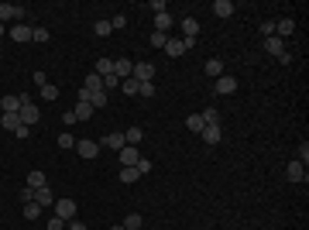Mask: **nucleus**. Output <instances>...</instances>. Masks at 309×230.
<instances>
[{
  "instance_id": "1",
  "label": "nucleus",
  "mask_w": 309,
  "mask_h": 230,
  "mask_svg": "<svg viewBox=\"0 0 309 230\" xmlns=\"http://www.w3.org/2000/svg\"><path fill=\"white\" fill-rule=\"evenodd\" d=\"M17 121H21V124H28V127L42 121V110H38V103H34V100H28V93L21 96V110H17Z\"/></svg>"
},
{
  "instance_id": "2",
  "label": "nucleus",
  "mask_w": 309,
  "mask_h": 230,
  "mask_svg": "<svg viewBox=\"0 0 309 230\" xmlns=\"http://www.w3.org/2000/svg\"><path fill=\"white\" fill-rule=\"evenodd\" d=\"M28 17V11L24 7H17V4H0V24H4V21H24Z\"/></svg>"
},
{
  "instance_id": "3",
  "label": "nucleus",
  "mask_w": 309,
  "mask_h": 230,
  "mask_svg": "<svg viewBox=\"0 0 309 230\" xmlns=\"http://www.w3.org/2000/svg\"><path fill=\"white\" fill-rule=\"evenodd\" d=\"M138 158H141V151H138L134 144H124V148H121V169H134Z\"/></svg>"
},
{
  "instance_id": "4",
  "label": "nucleus",
  "mask_w": 309,
  "mask_h": 230,
  "mask_svg": "<svg viewBox=\"0 0 309 230\" xmlns=\"http://www.w3.org/2000/svg\"><path fill=\"white\" fill-rule=\"evenodd\" d=\"M55 216L65 220V223L76 220V203H72V199H59V203H55Z\"/></svg>"
},
{
  "instance_id": "5",
  "label": "nucleus",
  "mask_w": 309,
  "mask_h": 230,
  "mask_svg": "<svg viewBox=\"0 0 309 230\" xmlns=\"http://www.w3.org/2000/svg\"><path fill=\"white\" fill-rule=\"evenodd\" d=\"M131 76H134L138 83H151V79H154V65H151V62H138Z\"/></svg>"
},
{
  "instance_id": "6",
  "label": "nucleus",
  "mask_w": 309,
  "mask_h": 230,
  "mask_svg": "<svg viewBox=\"0 0 309 230\" xmlns=\"http://www.w3.org/2000/svg\"><path fill=\"white\" fill-rule=\"evenodd\" d=\"M234 90H237V79H234V76H220L216 86H213V93H220V96H230Z\"/></svg>"
},
{
  "instance_id": "7",
  "label": "nucleus",
  "mask_w": 309,
  "mask_h": 230,
  "mask_svg": "<svg viewBox=\"0 0 309 230\" xmlns=\"http://www.w3.org/2000/svg\"><path fill=\"white\" fill-rule=\"evenodd\" d=\"M76 151H79L83 158H96L100 155V141H86L83 138V141H76Z\"/></svg>"
},
{
  "instance_id": "8",
  "label": "nucleus",
  "mask_w": 309,
  "mask_h": 230,
  "mask_svg": "<svg viewBox=\"0 0 309 230\" xmlns=\"http://www.w3.org/2000/svg\"><path fill=\"white\" fill-rule=\"evenodd\" d=\"M31 34H34V28H31L28 21H21V24L11 28V38H14V42H31Z\"/></svg>"
},
{
  "instance_id": "9",
  "label": "nucleus",
  "mask_w": 309,
  "mask_h": 230,
  "mask_svg": "<svg viewBox=\"0 0 309 230\" xmlns=\"http://www.w3.org/2000/svg\"><path fill=\"white\" fill-rule=\"evenodd\" d=\"M165 55H169V59L185 55V42H182V38H169V42H165Z\"/></svg>"
},
{
  "instance_id": "10",
  "label": "nucleus",
  "mask_w": 309,
  "mask_h": 230,
  "mask_svg": "<svg viewBox=\"0 0 309 230\" xmlns=\"http://www.w3.org/2000/svg\"><path fill=\"white\" fill-rule=\"evenodd\" d=\"M131 72H134V62L131 59H117V62H113V76H117V79H127Z\"/></svg>"
},
{
  "instance_id": "11",
  "label": "nucleus",
  "mask_w": 309,
  "mask_h": 230,
  "mask_svg": "<svg viewBox=\"0 0 309 230\" xmlns=\"http://www.w3.org/2000/svg\"><path fill=\"white\" fill-rule=\"evenodd\" d=\"M285 175H289L292 182H306V179H309V175H306V165H302V162H289Z\"/></svg>"
},
{
  "instance_id": "12",
  "label": "nucleus",
  "mask_w": 309,
  "mask_h": 230,
  "mask_svg": "<svg viewBox=\"0 0 309 230\" xmlns=\"http://www.w3.org/2000/svg\"><path fill=\"white\" fill-rule=\"evenodd\" d=\"M34 203H38V206H55V196H52V189H48V185L34 189Z\"/></svg>"
},
{
  "instance_id": "13",
  "label": "nucleus",
  "mask_w": 309,
  "mask_h": 230,
  "mask_svg": "<svg viewBox=\"0 0 309 230\" xmlns=\"http://www.w3.org/2000/svg\"><path fill=\"white\" fill-rule=\"evenodd\" d=\"M124 144H127V141H124V134H121V131H113V134H107V138L100 141V148H117V151H121Z\"/></svg>"
},
{
  "instance_id": "14",
  "label": "nucleus",
  "mask_w": 309,
  "mask_h": 230,
  "mask_svg": "<svg viewBox=\"0 0 309 230\" xmlns=\"http://www.w3.org/2000/svg\"><path fill=\"white\" fill-rule=\"evenodd\" d=\"M182 31H185V42H196V34H200V21H196V17H185V21H182Z\"/></svg>"
},
{
  "instance_id": "15",
  "label": "nucleus",
  "mask_w": 309,
  "mask_h": 230,
  "mask_svg": "<svg viewBox=\"0 0 309 230\" xmlns=\"http://www.w3.org/2000/svg\"><path fill=\"white\" fill-rule=\"evenodd\" d=\"M72 113H76V121H90V117H93V103H90V100H79Z\"/></svg>"
},
{
  "instance_id": "16",
  "label": "nucleus",
  "mask_w": 309,
  "mask_h": 230,
  "mask_svg": "<svg viewBox=\"0 0 309 230\" xmlns=\"http://www.w3.org/2000/svg\"><path fill=\"white\" fill-rule=\"evenodd\" d=\"M234 11H237L234 0H216V4H213V14H216V17H230Z\"/></svg>"
},
{
  "instance_id": "17",
  "label": "nucleus",
  "mask_w": 309,
  "mask_h": 230,
  "mask_svg": "<svg viewBox=\"0 0 309 230\" xmlns=\"http://www.w3.org/2000/svg\"><path fill=\"white\" fill-rule=\"evenodd\" d=\"M200 134H203V141H206V144H220V124H206Z\"/></svg>"
},
{
  "instance_id": "18",
  "label": "nucleus",
  "mask_w": 309,
  "mask_h": 230,
  "mask_svg": "<svg viewBox=\"0 0 309 230\" xmlns=\"http://www.w3.org/2000/svg\"><path fill=\"white\" fill-rule=\"evenodd\" d=\"M264 52H268V55H275V59H278V55H282V52H285V45H282V38H264Z\"/></svg>"
},
{
  "instance_id": "19",
  "label": "nucleus",
  "mask_w": 309,
  "mask_h": 230,
  "mask_svg": "<svg viewBox=\"0 0 309 230\" xmlns=\"http://www.w3.org/2000/svg\"><path fill=\"white\" fill-rule=\"evenodd\" d=\"M203 72L210 76V79H220V76H223V62H220V59H210V62L203 65Z\"/></svg>"
},
{
  "instance_id": "20",
  "label": "nucleus",
  "mask_w": 309,
  "mask_h": 230,
  "mask_svg": "<svg viewBox=\"0 0 309 230\" xmlns=\"http://www.w3.org/2000/svg\"><path fill=\"white\" fill-rule=\"evenodd\" d=\"M124 141H127V144H134V148H138V144H141V141H144V131H141V127H127V131H124Z\"/></svg>"
},
{
  "instance_id": "21",
  "label": "nucleus",
  "mask_w": 309,
  "mask_h": 230,
  "mask_svg": "<svg viewBox=\"0 0 309 230\" xmlns=\"http://www.w3.org/2000/svg\"><path fill=\"white\" fill-rule=\"evenodd\" d=\"M169 28H172V14H154V31L169 34Z\"/></svg>"
},
{
  "instance_id": "22",
  "label": "nucleus",
  "mask_w": 309,
  "mask_h": 230,
  "mask_svg": "<svg viewBox=\"0 0 309 230\" xmlns=\"http://www.w3.org/2000/svg\"><path fill=\"white\" fill-rule=\"evenodd\" d=\"M185 127H189L192 134H200L206 124H203V117H200V113H189V117H185Z\"/></svg>"
},
{
  "instance_id": "23",
  "label": "nucleus",
  "mask_w": 309,
  "mask_h": 230,
  "mask_svg": "<svg viewBox=\"0 0 309 230\" xmlns=\"http://www.w3.org/2000/svg\"><path fill=\"white\" fill-rule=\"evenodd\" d=\"M275 31H278V34H282V38H289V34H292V31H295V21H292V17H282V21H278V24H275Z\"/></svg>"
},
{
  "instance_id": "24",
  "label": "nucleus",
  "mask_w": 309,
  "mask_h": 230,
  "mask_svg": "<svg viewBox=\"0 0 309 230\" xmlns=\"http://www.w3.org/2000/svg\"><path fill=\"white\" fill-rule=\"evenodd\" d=\"M0 107H4V113H17V110H21V96H4V103H0Z\"/></svg>"
},
{
  "instance_id": "25",
  "label": "nucleus",
  "mask_w": 309,
  "mask_h": 230,
  "mask_svg": "<svg viewBox=\"0 0 309 230\" xmlns=\"http://www.w3.org/2000/svg\"><path fill=\"white\" fill-rule=\"evenodd\" d=\"M121 227H124V230H141V213H127Z\"/></svg>"
},
{
  "instance_id": "26",
  "label": "nucleus",
  "mask_w": 309,
  "mask_h": 230,
  "mask_svg": "<svg viewBox=\"0 0 309 230\" xmlns=\"http://www.w3.org/2000/svg\"><path fill=\"white\" fill-rule=\"evenodd\" d=\"M165 42H169V34H162V31H151V38H148L151 48H165Z\"/></svg>"
},
{
  "instance_id": "27",
  "label": "nucleus",
  "mask_w": 309,
  "mask_h": 230,
  "mask_svg": "<svg viewBox=\"0 0 309 230\" xmlns=\"http://www.w3.org/2000/svg\"><path fill=\"white\" fill-rule=\"evenodd\" d=\"M93 72H96V76H100V79H103V76H110V72H113V62H110V59H100Z\"/></svg>"
},
{
  "instance_id": "28",
  "label": "nucleus",
  "mask_w": 309,
  "mask_h": 230,
  "mask_svg": "<svg viewBox=\"0 0 309 230\" xmlns=\"http://www.w3.org/2000/svg\"><path fill=\"white\" fill-rule=\"evenodd\" d=\"M200 117H203V124H220V113H216V107H206V110L200 113Z\"/></svg>"
},
{
  "instance_id": "29",
  "label": "nucleus",
  "mask_w": 309,
  "mask_h": 230,
  "mask_svg": "<svg viewBox=\"0 0 309 230\" xmlns=\"http://www.w3.org/2000/svg\"><path fill=\"white\" fill-rule=\"evenodd\" d=\"M0 124H4L7 131H17V127H21V121H17V113H4V117H0Z\"/></svg>"
},
{
  "instance_id": "30",
  "label": "nucleus",
  "mask_w": 309,
  "mask_h": 230,
  "mask_svg": "<svg viewBox=\"0 0 309 230\" xmlns=\"http://www.w3.org/2000/svg\"><path fill=\"white\" fill-rule=\"evenodd\" d=\"M45 185V172H31L28 175V189H42Z\"/></svg>"
},
{
  "instance_id": "31",
  "label": "nucleus",
  "mask_w": 309,
  "mask_h": 230,
  "mask_svg": "<svg viewBox=\"0 0 309 230\" xmlns=\"http://www.w3.org/2000/svg\"><path fill=\"white\" fill-rule=\"evenodd\" d=\"M121 90H124V93H131V96H138V79H134V76L121 79Z\"/></svg>"
},
{
  "instance_id": "32",
  "label": "nucleus",
  "mask_w": 309,
  "mask_h": 230,
  "mask_svg": "<svg viewBox=\"0 0 309 230\" xmlns=\"http://www.w3.org/2000/svg\"><path fill=\"white\" fill-rule=\"evenodd\" d=\"M110 31H113V28H110V21H96V24H93V34H96V38H107Z\"/></svg>"
},
{
  "instance_id": "33",
  "label": "nucleus",
  "mask_w": 309,
  "mask_h": 230,
  "mask_svg": "<svg viewBox=\"0 0 309 230\" xmlns=\"http://www.w3.org/2000/svg\"><path fill=\"white\" fill-rule=\"evenodd\" d=\"M90 103H93V110H100V107H107V90H100V93H93V96H90Z\"/></svg>"
},
{
  "instance_id": "34",
  "label": "nucleus",
  "mask_w": 309,
  "mask_h": 230,
  "mask_svg": "<svg viewBox=\"0 0 309 230\" xmlns=\"http://www.w3.org/2000/svg\"><path fill=\"white\" fill-rule=\"evenodd\" d=\"M38 213H42V206H38V203H24V216H28V220H38Z\"/></svg>"
},
{
  "instance_id": "35",
  "label": "nucleus",
  "mask_w": 309,
  "mask_h": 230,
  "mask_svg": "<svg viewBox=\"0 0 309 230\" xmlns=\"http://www.w3.org/2000/svg\"><path fill=\"white\" fill-rule=\"evenodd\" d=\"M55 96H59V86L45 83V86H42V100H55Z\"/></svg>"
},
{
  "instance_id": "36",
  "label": "nucleus",
  "mask_w": 309,
  "mask_h": 230,
  "mask_svg": "<svg viewBox=\"0 0 309 230\" xmlns=\"http://www.w3.org/2000/svg\"><path fill=\"white\" fill-rule=\"evenodd\" d=\"M134 169H138V175H148V172H151V158H144V155H141Z\"/></svg>"
},
{
  "instance_id": "37",
  "label": "nucleus",
  "mask_w": 309,
  "mask_h": 230,
  "mask_svg": "<svg viewBox=\"0 0 309 230\" xmlns=\"http://www.w3.org/2000/svg\"><path fill=\"white\" fill-rule=\"evenodd\" d=\"M121 182H138V169H121Z\"/></svg>"
},
{
  "instance_id": "38",
  "label": "nucleus",
  "mask_w": 309,
  "mask_h": 230,
  "mask_svg": "<svg viewBox=\"0 0 309 230\" xmlns=\"http://www.w3.org/2000/svg\"><path fill=\"white\" fill-rule=\"evenodd\" d=\"M117 86H121V79H117L113 72H110V76H103V90H117Z\"/></svg>"
},
{
  "instance_id": "39",
  "label": "nucleus",
  "mask_w": 309,
  "mask_h": 230,
  "mask_svg": "<svg viewBox=\"0 0 309 230\" xmlns=\"http://www.w3.org/2000/svg\"><path fill=\"white\" fill-rule=\"evenodd\" d=\"M138 96H154V83H138Z\"/></svg>"
},
{
  "instance_id": "40",
  "label": "nucleus",
  "mask_w": 309,
  "mask_h": 230,
  "mask_svg": "<svg viewBox=\"0 0 309 230\" xmlns=\"http://www.w3.org/2000/svg\"><path fill=\"white\" fill-rule=\"evenodd\" d=\"M59 148H76V138L72 134H59Z\"/></svg>"
},
{
  "instance_id": "41",
  "label": "nucleus",
  "mask_w": 309,
  "mask_h": 230,
  "mask_svg": "<svg viewBox=\"0 0 309 230\" xmlns=\"http://www.w3.org/2000/svg\"><path fill=\"white\" fill-rule=\"evenodd\" d=\"M110 28H127V17H124V14H113V17H110Z\"/></svg>"
},
{
  "instance_id": "42",
  "label": "nucleus",
  "mask_w": 309,
  "mask_h": 230,
  "mask_svg": "<svg viewBox=\"0 0 309 230\" xmlns=\"http://www.w3.org/2000/svg\"><path fill=\"white\" fill-rule=\"evenodd\" d=\"M295 162H302V165H306V162H309V144H306V141H302V144H299V158H295Z\"/></svg>"
},
{
  "instance_id": "43",
  "label": "nucleus",
  "mask_w": 309,
  "mask_h": 230,
  "mask_svg": "<svg viewBox=\"0 0 309 230\" xmlns=\"http://www.w3.org/2000/svg\"><path fill=\"white\" fill-rule=\"evenodd\" d=\"M31 42H48V31H45V28H34V34H31Z\"/></svg>"
},
{
  "instance_id": "44",
  "label": "nucleus",
  "mask_w": 309,
  "mask_h": 230,
  "mask_svg": "<svg viewBox=\"0 0 309 230\" xmlns=\"http://www.w3.org/2000/svg\"><path fill=\"white\" fill-rule=\"evenodd\" d=\"M151 11H154V14H169V7H165V0H151Z\"/></svg>"
},
{
  "instance_id": "45",
  "label": "nucleus",
  "mask_w": 309,
  "mask_h": 230,
  "mask_svg": "<svg viewBox=\"0 0 309 230\" xmlns=\"http://www.w3.org/2000/svg\"><path fill=\"white\" fill-rule=\"evenodd\" d=\"M261 34L272 38V34H275V21H261Z\"/></svg>"
},
{
  "instance_id": "46",
  "label": "nucleus",
  "mask_w": 309,
  "mask_h": 230,
  "mask_svg": "<svg viewBox=\"0 0 309 230\" xmlns=\"http://www.w3.org/2000/svg\"><path fill=\"white\" fill-rule=\"evenodd\" d=\"M45 83H48V76H45V72H42V69H38V72H34V86H38V90H42V86H45Z\"/></svg>"
},
{
  "instance_id": "47",
  "label": "nucleus",
  "mask_w": 309,
  "mask_h": 230,
  "mask_svg": "<svg viewBox=\"0 0 309 230\" xmlns=\"http://www.w3.org/2000/svg\"><path fill=\"white\" fill-rule=\"evenodd\" d=\"M48 230H65V220H59V216H52V220H48Z\"/></svg>"
},
{
  "instance_id": "48",
  "label": "nucleus",
  "mask_w": 309,
  "mask_h": 230,
  "mask_svg": "<svg viewBox=\"0 0 309 230\" xmlns=\"http://www.w3.org/2000/svg\"><path fill=\"white\" fill-rule=\"evenodd\" d=\"M21 203H34V189L24 185V193H21Z\"/></svg>"
},
{
  "instance_id": "49",
  "label": "nucleus",
  "mask_w": 309,
  "mask_h": 230,
  "mask_svg": "<svg viewBox=\"0 0 309 230\" xmlns=\"http://www.w3.org/2000/svg\"><path fill=\"white\" fill-rule=\"evenodd\" d=\"M65 230H86V223H83V220H69Z\"/></svg>"
},
{
  "instance_id": "50",
  "label": "nucleus",
  "mask_w": 309,
  "mask_h": 230,
  "mask_svg": "<svg viewBox=\"0 0 309 230\" xmlns=\"http://www.w3.org/2000/svg\"><path fill=\"white\" fill-rule=\"evenodd\" d=\"M4 34H7V28H4V24H0V38H4Z\"/></svg>"
},
{
  "instance_id": "51",
  "label": "nucleus",
  "mask_w": 309,
  "mask_h": 230,
  "mask_svg": "<svg viewBox=\"0 0 309 230\" xmlns=\"http://www.w3.org/2000/svg\"><path fill=\"white\" fill-rule=\"evenodd\" d=\"M110 230H124V227H110Z\"/></svg>"
},
{
  "instance_id": "52",
  "label": "nucleus",
  "mask_w": 309,
  "mask_h": 230,
  "mask_svg": "<svg viewBox=\"0 0 309 230\" xmlns=\"http://www.w3.org/2000/svg\"><path fill=\"white\" fill-rule=\"evenodd\" d=\"M0 230H4V227H0Z\"/></svg>"
}]
</instances>
